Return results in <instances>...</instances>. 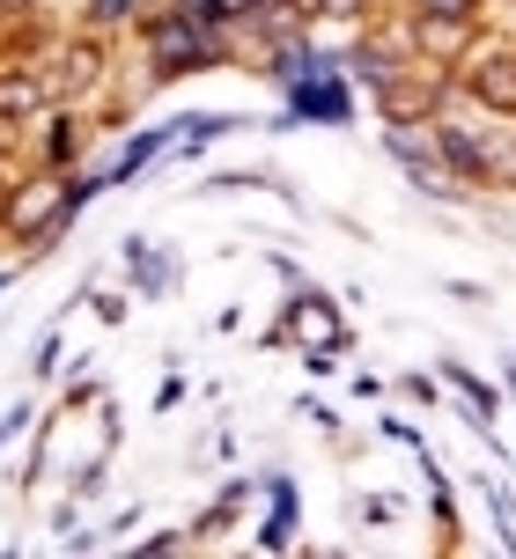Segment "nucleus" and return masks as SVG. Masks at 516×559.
Here are the masks:
<instances>
[{
    "label": "nucleus",
    "instance_id": "nucleus-1",
    "mask_svg": "<svg viewBox=\"0 0 516 559\" xmlns=\"http://www.w3.org/2000/svg\"><path fill=\"white\" fill-rule=\"evenodd\" d=\"M52 214H59V185H37V192L15 206V228H45Z\"/></svg>",
    "mask_w": 516,
    "mask_h": 559
},
{
    "label": "nucleus",
    "instance_id": "nucleus-2",
    "mask_svg": "<svg viewBox=\"0 0 516 559\" xmlns=\"http://www.w3.org/2000/svg\"><path fill=\"white\" fill-rule=\"evenodd\" d=\"M200 29V23H192ZM192 29H177V23H163V37H155V52H163V67H185V59L200 52V37H192Z\"/></svg>",
    "mask_w": 516,
    "mask_h": 559
},
{
    "label": "nucleus",
    "instance_id": "nucleus-3",
    "mask_svg": "<svg viewBox=\"0 0 516 559\" xmlns=\"http://www.w3.org/2000/svg\"><path fill=\"white\" fill-rule=\"evenodd\" d=\"M421 8H435V15H450V23H465V15H472V0H421Z\"/></svg>",
    "mask_w": 516,
    "mask_h": 559
},
{
    "label": "nucleus",
    "instance_id": "nucleus-4",
    "mask_svg": "<svg viewBox=\"0 0 516 559\" xmlns=\"http://www.w3.org/2000/svg\"><path fill=\"white\" fill-rule=\"evenodd\" d=\"M0 8H15V0H0Z\"/></svg>",
    "mask_w": 516,
    "mask_h": 559
}]
</instances>
